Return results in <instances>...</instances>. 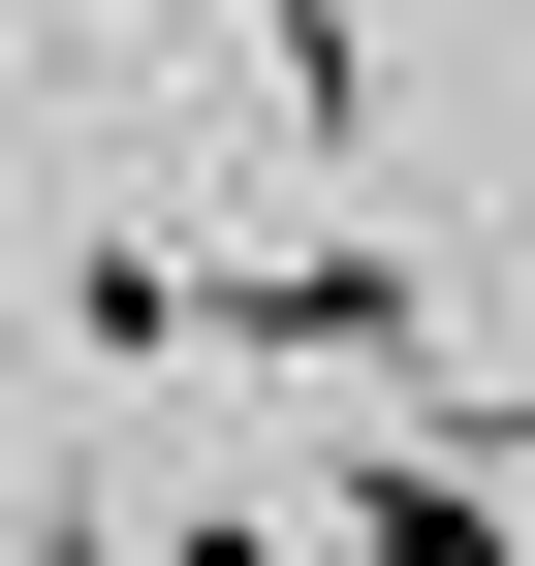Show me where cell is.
Masks as SVG:
<instances>
[{
	"mask_svg": "<svg viewBox=\"0 0 535 566\" xmlns=\"http://www.w3.org/2000/svg\"><path fill=\"white\" fill-rule=\"evenodd\" d=\"M441 252H189V378H410L441 409Z\"/></svg>",
	"mask_w": 535,
	"mask_h": 566,
	"instance_id": "6da1fadb",
	"label": "cell"
},
{
	"mask_svg": "<svg viewBox=\"0 0 535 566\" xmlns=\"http://www.w3.org/2000/svg\"><path fill=\"white\" fill-rule=\"evenodd\" d=\"M315 566H504V472H473V441H378V472H347V535H315Z\"/></svg>",
	"mask_w": 535,
	"mask_h": 566,
	"instance_id": "7a4b0ae2",
	"label": "cell"
},
{
	"mask_svg": "<svg viewBox=\"0 0 535 566\" xmlns=\"http://www.w3.org/2000/svg\"><path fill=\"white\" fill-rule=\"evenodd\" d=\"M32 315H63V378H189V252H63Z\"/></svg>",
	"mask_w": 535,
	"mask_h": 566,
	"instance_id": "3957f363",
	"label": "cell"
},
{
	"mask_svg": "<svg viewBox=\"0 0 535 566\" xmlns=\"http://www.w3.org/2000/svg\"><path fill=\"white\" fill-rule=\"evenodd\" d=\"M158 32H252V63H284V126H378V63H347V0H158Z\"/></svg>",
	"mask_w": 535,
	"mask_h": 566,
	"instance_id": "277c9868",
	"label": "cell"
},
{
	"mask_svg": "<svg viewBox=\"0 0 535 566\" xmlns=\"http://www.w3.org/2000/svg\"><path fill=\"white\" fill-rule=\"evenodd\" d=\"M158 566H315V535H284V504H189V535H158Z\"/></svg>",
	"mask_w": 535,
	"mask_h": 566,
	"instance_id": "5b68a950",
	"label": "cell"
},
{
	"mask_svg": "<svg viewBox=\"0 0 535 566\" xmlns=\"http://www.w3.org/2000/svg\"><path fill=\"white\" fill-rule=\"evenodd\" d=\"M0 158H32V63H0Z\"/></svg>",
	"mask_w": 535,
	"mask_h": 566,
	"instance_id": "8992f818",
	"label": "cell"
}]
</instances>
